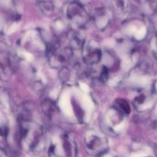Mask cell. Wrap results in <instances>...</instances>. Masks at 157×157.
Here are the masks:
<instances>
[{"instance_id":"obj_9","label":"cell","mask_w":157,"mask_h":157,"mask_svg":"<svg viewBox=\"0 0 157 157\" xmlns=\"http://www.w3.org/2000/svg\"><path fill=\"white\" fill-rule=\"evenodd\" d=\"M151 48L153 55L157 58V33L152 37L151 40Z\"/></svg>"},{"instance_id":"obj_6","label":"cell","mask_w":157,"mask_h":157,"mask_svg":"<svg viewBox=\"0 0 157 157\" xmlns=\"http://www.w3.org/2000/svg\"><path fill=\"white\" fill-rule=\"evenodd\" d=\"M134 105H136V108H140L143 105H146V104L152 103V99L149 95L147 93H140L133 100Z\"/></svg>"},{"instance_id":"obj_7","label":"cell","mask_w":157,"mask_h":157,"mask_svg":"<svg viewBox=\"0 0 157 157\" xmlns=\"http://www.w3.org/2000/svg\"><path fill=\"white\" fill-rule=\"evenodd\" d=\"M39 6L43 12L46 13H51L53 10V5L49 0H40L39 2Z\"/></svg>"},{"instance_id":"obj_11","label":"cell","mask_w":157,"mask_h":157,"mask_svg":"<svg viewBox=\"0 0 157 157\" xmlns=\"http://www.w3.org/2000/svg\"><path fill=\"white\" fill-rule=\"evenodd\" d=\"M154 88H155V91L157 93V81L155 82V84H154Z\"/></svg>"},{"instance_id":"obj_8","label":"cell","mask_w":157,"mask_h":157,"mask_svg":"<svg viewBox=\"0 0 157 157\" xmlns=\"http://www.w3.org/2000/svg\"><path fill=\"white\" fill-rule=\"evenodd\" d=\"M118 103H119V105H120V109H121V110L123 112H124L126 113H129L130 112L129 105H128V103L125 100L120 99V100H118Z\"/></svg>"},{"instance_id":"obj_5","label":"cell","mask_w":157,"mask_h":157,"mask_svg":"<svg viewBox=\"0 0 157 157\" xmlns=\"http://www.w3.org/2000/svg\"><path fill=\"white\" fill-rule=\"evenodd\" d=\"M10 67L11 65L8 52L3 47L0 48V68L2 71L7 72Z\"/></svg>"},{"instance_id":"obj_10","label":"cell","mask_w":157,"mask_h":157,"mask_svg":"<svg viewBox=\"0 0 157 157\" xmlns=\"http://www.w3.org/2000/svg\"><path fill=\"white\" fill-rule=\"evenodd\" d=\"M99 157H114V156H112V155H105L104 153L101 154V155H99Z\"/></svg>"},{"instance_id":"obj_12","label":"cell","mask_w":157,"mask_h":157,"mask_svg":"<svg viewBox=\"0 0 157 157\" xmlns=\"http://www.w3.org/2000/svg\"><path fill=\"white\" fill-rule=\"evenodd\" d=\"M151 1H153V0H151Z\"/></svg>"},{"instance_id":"obj_4","label":"cell","mask_w":157,"mask_h":157,"mask_svg":"<svg viewBox=\"0 0 157 157\" xmlns=\"http://www.w3.org/2000/svg\"><path fill=\"white\" fill-rule=\"evenodd\" d=\"M84 52V61L89 65L97 64L102 59V52L97 46L88 45Z\"/></svg>"},{"instance_id":"obj_2","label":"cell","mask_w":157,"mask_h":157,"mask_svg":"<svg viewBox=\"0 0 157 157\" xmlns=\"http://www.w3.org/2000/svg\"><path fill=\"white\" fill-rule=\"evenodd\" d=\"M66 14L68 19L78 27L86 25L90 18L85 7L76 1L69 2L66 6Z\"/></svg>"},{"instance_id":"obj_1","label":"cell","mask_w":157,"mask_h":157,"mask_svg":"<svg viewBox=\"0 0 157 157\" xmlns=\"http://www.w3.org/2000/svg\"><path fill=\"white\" fill-rule=\"evenodd\" d=\"M59 141H52L48 149L49 157H75L76 147L66 134L59 137Z\"/></svg>"},{"instance_id":"obj_3","label":"cell","mask_w":157,"mask_h":157,"mask_svg":"<svg viewBox=\"0 0 157 157\" xmlns=\"http://www.w3.org/2000/svg\"><path fill=\"white\" fill-rule=\"evenodd\" d=\"M85 144L87 150L94 155H101L106 149V143L104 139L96 132H90L86 136Z\"/></svg>"}]
</instances>
